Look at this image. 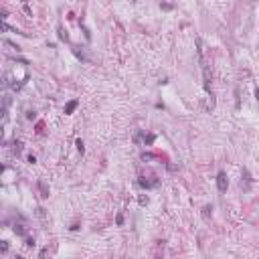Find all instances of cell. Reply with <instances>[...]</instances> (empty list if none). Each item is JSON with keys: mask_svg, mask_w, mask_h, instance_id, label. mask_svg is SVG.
<instances>
[{"mask_svg": "<svg viewBox=\"0 0 259 259\" xmlns=\"http://www.w3.org/2000/svg\"><path fill=\"white\" fill-rule=\"evenodd\" d=\"M227 186H229L227 174H225V172H219V174H217V188H219V192H225Z\"/></svg>", "mask_w": 259, "mask_h": 259, "instance_id": "cell-1", "label": "cell"}, {"mask_svg": "<svg viewBox=\"0 0 259 259\" xmlns=\"http://www.w3.org/2000/svg\"><path fill=\"white\" fill-rule=\"evenodd\" d=\"M77 105H79V101H77V99H73V101H69L67 105H65V114H73V111L77 109Z\"/></svg>", "mask_w": 259, "mask_h": 259, "instance_id": "cell-2", "label": "cell"}, {"mask_svg": "<svg viewBox=\"0 0 259 259\" xmlns=\"http://www.w3.org/2000/svg\"><path fill=\"white\" fill-rule=\"evenodd\" d=\"M38 188H41V196H49V188L45 182H38Z\"/></svg>", "mask_w": 259, "mask_h": 259, "instance_id": "cell-3", "label": "cell"}, {"mask_svg": "<svg viewBox=\"0 0 259 259\" xmlns=\"http://www.w3.org/2000/svg\"><path fill=\"white\" fill-rule=\"evenodd\" d=\"M14 233H18V235H27V231H24L23 225H16V227H14Z\"/></svg>", "mask_w": 259, "mask_h": 259, "instance_id": "cell-4", "label": "cell"}, {"mask_svg": "<svg viewBox=\"0 0 259 259\" xmlns=\"http://www.w3.org/2000/svg\"><path fill=\"white\" fill-rule=\"evenodd\" d=\"M75 144H77V150H79L81 154H83V152H85V146H83V140H77Z\"/></svg>", "mask_w": 259, "mask_h": 259, "instance_id": "cell-5", "label": "cell"}, {"mask_svg": "<svg viewBox=\"0 0 259 259\" xmlns=\"http://www.w3.org/2000/svg\"><path fill=\"white\" fill-rule=\"evenodd\" d=\"M59 37H61V38H63V41H69V34H67V33H65V31H63V28H61V27H59Z\"/></svg>", "mask_w": 259, "mask_h": 259, "instance_id": "cell-6", "label": "cell"}, {"mask_svg": "<svg viewBox=\"0 0 259 259\" xmlns=\"http://www.w3.org/2000/svg\"><path fill=\"white\" fill-rule=\"evenodd\" d=\"M20 150H23V144H20V142H14V152H16V154H18V152H20Z\"/></svg>", "mask_w": 259, "mask_h": 259, "instance_id": "cell-7", "label": "cell"}, {"mask_svg": "<svg viewBox=\"0 0 259 259\" xmlns=\"http://www.w3.org/2000/svg\"><path fill=\"white\" fill-rule=\"evenodd\" d=\"M8 251V243H6V241H2V253H6Z\"/></svg>", "mask_w": 259, "mask_h": 259, "instance_id": "cell-8", "label": "cell"}, {"mask_svg": "<svg viewBox=\"0 0 259 259\" xmlns=\"http://www.w3.org/2000/svg\"><path fill=\"white\" fill-rule=\"evenodd\" d=\"M160 8H164V10H170L172 4H160Z\"/></svg>", "mask_w": 259, "mask_h": 259, "instance_id": "cell-9", "label": "cell"}, {"mask_svg": "<svg viewBox=\"0 0 259 259\" xmlns=\"http://www.w3.org/2000/svg\"><path fill=\"white\" fill-rule=\"evenodd\" d=\"M27 245L28 247H34V239H27Z\"/></svg>", "mask_w": 259, "mask_h": 259, "instance_id": "cell-10", "label": "cell"}, {"mask_svg": "<svg viewBox=\"0 0 259 259\" xmlns=\"http://www.w3.org/2000/svg\"><path fill=\"white\" fill-rule=\"evenodd\" d=\"M255 99H257V101H259V87L255 89Z\"/></svg>", "mask_w": 259, "mask_h": 259, "instance_id": "cell-11", "label": "cell"}]
</instances>
